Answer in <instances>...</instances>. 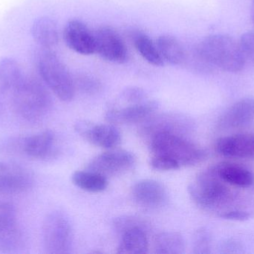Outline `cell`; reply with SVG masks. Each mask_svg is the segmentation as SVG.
I'll use <instances>...</instances> for the list:
<instances>
[{
    "mask_svg": "<svg viewBox=\"0 0 254 254\" xmlns=\"http://www.w3.org/2000/svg\"><path fill=\"white\" fill-rule=\"evenodd\" d=\"M7 97L13 112L30 122H40L46 117L53 104L44 82L27 73Z\"/></svg>",
    "mask_w": 254,
    "mask_h": 254,
    "instance_id": "cell-1",
    "label": "cell"
},
{
    "mask_svg": "<svg viewBox=\"0 0 254 254\" xmlns=\"http://www.w3.org/2000/svg\"><path fill=\"white\" fill-rule=\"evenodd\" d=\"M193 49L213 70L219 69L228 73H239L246 65L240 43L226 34L208 36Z\"/></svg>",
    "mask_w": 254,
    "mask_h": 254,
    "instance_id": "cell-2",
    "label": "cell"
},
{
    "mask_svg": "<svg viewBox=\"0 0 254 254\" xmlns=\"http://www.w3.org/2000/svg\"><path fill=\"white\" fill-rule=\"evenodd\" d=\"M40 49L36 65L42 81L60 100L71 101L76 92L74 78L53 50Z\"/></svg>",
    "mask_w": 254,
    "mask_h": 254,
    "instance_id": "cell-3",
    "label": "cell"
},
{
    "mask_svg": "<svg viewBox=\"0 0 254 254\" xmlns=\"http://www.w3.org/2000/svg\"><path fill=\"white\" fill-rule=\"evenodd\" d=\"M149 147L152 155L167 157L179 167H191L202 162L206 152L201 148L185 139L182 134L163 132L149 138Z\"/></svg>",
    "mask_w": 254,
    "mask_h": 254,
    "instance_id": "cell-4",
    "label": "cell"
},
{
    "mask_svg": "<svg viewBox=\"0 0 254 254\" xmlns=\"http://www.w3.org/2000/svg\"><path fill=\"white\" fill-rule=\"evenodd\" d=\"M228 184L218 174L217 167H214L200 172L188 186V192L200 208L213 210L232 198Z\"/></svg>",
    "mask_w": 254,
    "mask_h": 254,
    "instance_id": "cell-5",
    "label": "cell"
},
{
    "mask_svg": "<svg viewBox=\"0 0 254 254\" xmlns=\"http://www.w3.org/2000/svg\"><path fill=\"white\" fill-rule=\"evenodd\" d=\"M43 241L46 253L69 254L72 249L73 231L68 216L61 210H54L43 221Z\"/></svg>",
    "mask_w": 254,
    "mask_h": 254,
    "instance_id": "cell-6",
    "label": "cell"
},
{
    "mask_svg": "<svg viewBox=\"0 0 254 254\" xmlns=\"http://www.w3.org/2000/svg\"><path fill=\"white\" fill-rule=\"evenodd\" d=\"M95 53L103 59L116 64H123L128 59L125 40L113 27L103 25L95 31Z\"/></svg>",
    "mask_w": 254,
    "mask_h": 254,
    "instance_id": "cell-7",
    "label": "cell"
},
{
    "mask_svg": "<svg viewBox=\"0 0 254 254\" xmlns=\"http://www.w3.org/2000/svg\"><path fill=\"white\" fill-rule=\"evenodd\" d=\"M77 134L91 144L105 149H113L122 142V134L113 124H94L79 121L74 125Z\"/></svg>",
    "mask_w": 254,
    "mask_h": 254,
    "instance_id": "cell-8",
    "label": "cell"
},
{
    "mask_svg": "<svg viewBox=\"0 0 254 254\" xmlns=\"http://www.w3.org/2000/svg\"><path fill=\"white\" fill-rule=\"evenodd\" d=\"M134 163L135 157L131 152L126 150H111L92 158L87 164V169L107 177L128 171Z\"/></svg>",
    "mask_w": 254,
    "mask_h": 254,
    "instance_id": "cell-9",
    "label": "cell"
},
{
    "mask_svg": "<svg viewBox=\"0 0 254 254\" xmlns=\"http://www.w3.org/2000/svg\"><path fill=\"white\" fill-rule=\"evenodd\" d=\"M22 230L16 221L15 209L0 210V252L11 254L24 246Z\"/></svg>",
    "mask_w": 254,
    "mask_h": 254,
    "instance_id": "cell-10",
    "label": "cell"
},
{
    "mask_svg": "<svg viewBox=\"0 0 254 254\" xmlns=\"http://www.w3.org/2000/svg\"><path fill=\"white\" fill-rule=\"evenodd\" d=\"M65 44L74 52L83 55L95 53V33L82 21L71 19L64 30Z\"/></svg>",
    "mask_w": 254,
    "mask_h": 254,
    "instance_id": "cell-11",
    "label": "cell"
},
{
    "mask_svg": "<svg viewBox=\"0 0 254 254\" xmlns=\"http://www.w3.org/2000/svg\"><path fill=\"white\" fill-rule=\"evenodd\" d=\"M131 196L136 204L146 209L162 207L167 201L164 185L152 179L139 180L131 188Z\"/></svg>",
    "mask_w": 254,
    "mask_h": 254,
    "instance_id": "cell-12",
    "label": "cell"
},
{
    "mask_svg": "<svg viewBox=\"0 0 254 254\" xmlns=\"http://www.w3.org/2000/svg\"><path fill=\"white\" fill-rule=\"evenodd\" d=\"M56 142V136L50 130L23 137V156L34 160L51 159L58 152Z\"/></svg>",
    "mask_w": 254,
    "mask_h": 254,
    "instance_id": "cell-13",
    "label": "cell"
},
{
    "mask_svg": "<svg viewBox=\"0 0 254 254\" xmlns=\"http://www.w3.org/2000/svg\"><path fill=\"white\" fill-rule=\"evenodd\" d=\"M157 104L154 101H142L131 104L124 108H113L107 111L106 119L109 123H139L152 116L157 110Z\"/></svg>",
    "mask_w": 254,
    "mask_h": 254,
    "instance_id": "cell-14",
    "label": "cell"
},
{
    "mask_svg": "<svg viewBox=\"0 0 254 254\" xmlns=\"http://www.w3.org/2000/svg\"><path fill=\"white\" fill-rule=\"evenodd\" d=\"M215 149L219 155L229 158H253L254 137L249 134H236L222 137L216 142Z\"/></svg>",
    "mask_w": 254,
    "mask_h": 254,
    "instance_id": "cell-15",
    "label": "cell"
},
{
    "mask_svg": "<svg viewBox=\"0 0 254 254\" xmlns=\"http://www.w3.org/2000/svg\"><path fill=\"white\" fill-rule=\"evenodd\" d=\"M254 119V98H245L231 105L219 119L222 129H231L247 125Z\"/></svg>",
    "mask_w": 254,
    "mask_h": 254,
    "instance_id": "cell-16",
    "label": "cell"
},
{
    "mask_svg": "<svg viewBox=\"0 0 254 254\" xmlns=\"http://www.w3.org/2000/svg\"><path fill=\"white\" fill-rule=\"evenodd\" d=\"M142 128L143 136L149 138L158 133L170 132L182 134L186 131L188 121L183 116L177 114H166L152 118V116L145 120Z\"/></svg>",
    "mask_w": 254,
    "mask_h": 254,
    "instance_id": "cell-17",
    "label": "cell"
},
{
    "mask_svg": "<svg viewBox=\"0 0 254 254\" xmlns=\"http://www.w3.org/2000/svg\"><path fill=\"white\" fill-rule=\"evenodd\" d=\"M31 34L41 49L53 50L59 43V31L56 22L49 16H40L32 23Z\"/></svg>",
    "mask_w": 254,
    "mask_h": 254,
    "instance_id": "cell-18",
    "label": "cell"
},
{
    "mask_svg": "<svg viewBox=\"0 0 254 254\" xmlns=\"http://www.w3.org/2000/svg\"><path fill=\"white\" fill-rule=\"evenodd\" d=\"M25 72L14 58L4 57L0 60V93L7 96L25 76Z\"/></svg>",
    "mask_w": 254,
    "mask_h": 254,
    "instance_id": "cell-19",
    "label": "cell"
},
{
    "mask_svg": "<svg viewBox=\"0 0 254 254\" xmlns=\"http://www.w3.org/2000/svg\"><path fill=\"white\" fill-rule=\"evenodd\" d=\"M31 177L19 169L0 171V194L19 195L31 189L33 186Z\"/></svg>",
    "mask_w": 254,
    "mask_h": 254,
    "instance_id": "cell-20",
    "label": "cell"
},
{
    "mask_svg": "<svg viewBox=\"0 0 254 254\" xmlns=\"http://www.w3.org/2000/svg\"><path fill=\"white\" fill-rule=\"evenodd\" d=\"M122 240L117 253L122 254H146L149 249V241L146 228L134 227L122 234Z\"/></svg>",
    "mask_w": 254,
    "mask_h": 254,
    "instance_id": "cell-21",
    "label": "cell"
},
{
    "mask_svg": "<svg viewBox=\"0 0 254 254\" xmlns=\"http://www.w3.org/2000/svg\"><path fill=\"white\" fill-rule=\"evenodd\" d=\"M155 43L164 61L173 65H185L188 51L176 37L164 34L158 37Z\"/></svg>",
    "mask_w": 254,
    "mask_h": 254,
    "instance_id": "cell-22",
    "label": "cell"
},
{
    "mask_svg": "<svg viewBox=\"0 0 254 254\" xmlns=\"http://www.w3.org/2000/svg\"><path fill=\"white\" fill-rule=\"evenodd\" d=\"M133 46L137 53L149 64L160 67L164 64L156 43L143 31H133L130 34Z\"/></svg>",
    "mask_w": 254,
    "mask_h": 254,
    "instance_id": "cell-23",
    "label": "cell"
},
{
    "mask_svg": "<svg viewBox=\"0 0 254 254\" xmlns=\"http://www.w3.org/2000/svg\"><path fill=\"white\" fill-rule=\"evenodd\" d=\"M218 174L228 184L239 187H249L254 184V174L245 167L236 164L216 166Z\"/></svg>",
    "mask_w": 254,
    "mask_h": 254,
    "instance_id": "cell-24",
    "label": "cell"
},
{
    "mask_svg": "<svg viewBox=\"0 0 254 254\" xmlns=\"http://www.w3.org/2000/svg\"><path fill=\"white\" fill-rule=\"evenodd\" d=\"M71 180L76 186L89 192H104L109 185L107 177L90 170L75 171Z\"/></svg>",
    "mask_w": 254,
    "mask_h": 254,
    "instance_id": "cell-25",
    "label": "cell"
},
{
    "mask_svg": "<svg viewBox=\"0 0 254 254\" xmlns=\"http://www.w3.org/2000/svg\"><path fill=\"white\" fill-rule=\"evenodd\" d=\"M154 251L158 254H182L185 252V242L182 234L173 231L162 232L155 237Z\"/></svg>",
    "mask_w": 254,
    "mask_h": 254,
    "instance_id": "cell-26",
    "label": "cell"
},
{
    "mask_svg": "<svg viewBox=\"0 0 254 254\" xmlns=\"http://www.w3.org/2000/svg\"><path fill=\"white\" fill-rule=\"evenodd\" d=\"M76 89L88 95H95L101 91L102 84L95 76L79 74L74 79Z\"/></svg>",
    "mask_w": 254,
    "mask_h": 254,
    "instance_id": "cell-27",
    "label": "cell"
},
{
    "mask_svg": "<svg viewBox=\"0 0 254 254\" xmlns=\"http://www.w3.org/2000/svg\"><path fill=\"white\" fill-rule=\"evenodd\" d=\"M212 236L205 228H201L195 231L192 240V250L195 254L211 253Z\"/></svg>",
    "mask_w": 254,
    "mask_h": 254,
    "instance_id": "cell-28",
    "label": "cell"
},
{
    "mask_svg": "<svg viewBox=\"0 0 254 254\" xmlns=\"http://www.w3.org/2000/svg\"><path fill=\"white\" fill-rule=\"evenodd\" d=\"M23 137H10L0 141V155L5 157H23Z\"/></svg>",
    "mask_w": 254,
    "mask_h": 254,
    "instance_id": "cell-29",
    "label": "cell"
},
{
    "mask_svg": "<svg viewBox=\"0 0 254 254\" xmlns=\"http://www.w3.org/2000/svg\"><path fill=\"white\" fill-rule=\"evenodd\" d=\"M239 43L246 64L250 62L254 65V31H248L243 34Z\"/></svg>",
    "mask_w": 254,
    "mask_h": 254,
    "instance_id": "cell-30",
    "label": "cell"
},
{
    "mask_svg": "<svg viewBox=\"0 0 254 254\" xmlns=\"http://www.w3.org/2000/svg\"><path fill=\"white\" fill-rule=\"evenodd\" d=\"M149 164L152 169L158 171H172L180 168L176 161L161 155H152Z\"/></svg>",
    "mask_w": 254,
    "mask_h": 254,
    "instance_id": "cell-31",
    "label": "cell"
},
{
    "mask_svg": "<svg viewBox=\"0 0 254 254\" xmlns=\"http://www.w3.org/2000/svg\"><path fill=\"white\" fill-rule=\"evenodd\" d=\"M114 226L116 231L122 234L127 230L134 227H143L146 228V223L143 222L140 218L127 216L118 218L115 221Z\"/></svg>",
    "mask_w": 254,
    "mask_h": 254,
    "instance_id": "cell-32",
    "label": "cell"
},
{
    "mask_svg": "<svg viewBox=\"0 0 254 254\" xmlns=\"http://www.w3.org/2000/svg\"><path fill=\"white\" fill-rule=\"evenodd\" d=\"M145 92L143 89L136 86H131V87L127 88L123 92V98L128 102L131 104H136V103L142 102L144 101Z\"/></svg>",
    "mask_w": 254,
    "mask_h": 254,
    "instance_id": "cell-33",
    "label": "cell"
},
{
    "mask_svg": "<svg viewBox=\"0 0 254 254\" xmlns=\"http://www.w3.org/2000/svg\"><path fill=\"white\" fill-rule=\"evenodd\" d=\"M219 253L221 254H243L244 249H243V245L237 241V240L230 239V240H225L221 244L219 249Z\"/></svg>",
    "mask_w": 254,
    "mask_h": 254,
    "instance_id": "cell-34",
    "label": "cell"
},
{
    "mask_svg": "<svg viewBox=\"0 0 254 254\" xmlns=\"http://www.w3.org/2000/svg\"><path fill=\"white\" fill-rule=\"evenodd\" d=\"M250 213L243 210H231V211L224 212L219 215V217L230 221H237V222H245L249 220L251 218Z\"/></svg>",
    "mask_w": 254,
    "mask_h": 254,
    "instance_id": "cell-35",
    "label": "cell"
},
{
    "mask_svg": "<svg viewBox=\"0 0 254 254\" xmlns=\"http://www.w3.org/2000/svg\"><path fill=\"white\" fill-rule=\"evenodd\" d=\"M10 167L7 164L0 161V171H5L10 170Z\"/></svg>",
    "mask_w": 254,
    "mask_h": 254,
    "instance_id": "cell-36",
    "label": "cell"
},
{
    "mask_svg": "<svg viewBox=\"0 0 254 254\" xmlns=\"http://www.w3.org/2000/svg\"><path fill=\"white\" fill-rule=\"evenodd\" d=\"M251 16H252V22L254 25V0H252V7H251Z\"/></svg>",
    "mask_w": 254,
    "mask_h": 254,
    "instance_id": "cell-37",
    "label": "cell"
},
{
    "mask_svg": "<svg viewBox=\"0 0 254 254\" xmlns=\"http://www.w3.org/2000/svg\"><path fill=\"white\" fill-rule=\"evenodd\" d=\"M2 109H3L2 102H1V99H0V113H1V112L2 111Z\"/></svg>",
    "mask_w": 254,
    "mask_h": 254,
    "instance_id": "cell-38",
    "label": "cell"
}]
</instances>
